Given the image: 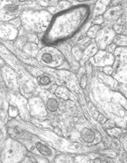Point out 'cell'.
I'll list each match as a JSON object with an SVG mask.
<instances>
[{
  "instance_id": "cell-1",
  "label": "cell",
  "mask_w": 127,
  "mask_h": 163,
  "mask_svg": "<svg viewBox=\"0 0 127 163\" xmlns=\"http://www.w3.org/2000/svg\"><path fill=\"white\" fill-rule=\"evenodd\" d=\"M116 78L120 81L121 89L127 96V48L120 51Z\"/></svg>"
},
{
  "instance_id": "cell-2",
  "label": "cell",
  "mask_w": 127,
  "mask_h": 163,
  "mask_svg": "<svg viewBox=\"0 0 127 163\" xmlns=\"http://www.w3.org/2000/svg\"><path fill=\"white\" fill-rule=\"evenodd\" d=\"M81 135H82V138L83 139L84 141L87 142V143H91L95 139V135L93 132L89 129H84L81 132Z\"/></svg>"
},
{
  "instance_id": "cell-3",
  "label": "cell",
  "mask_w": 127,
  "mask_h": 163,
  "mask_svg": "<svg viewBox=\"0 0 127 163\" xmlns=\"http://www.w3.org/2000/svg\"><path fill=\"white\" fill-rule=\"evenodd\" d=\"M59 107V103L54 99H50L48 102H47V108L50 112H55Z\"/></svg>"
},
{
  "instance_id": "cell-4",
  "label": "cell",
  "mask_w": 127,
  "mask_h": 163,
  "mask_svg": "<svg viewBox=\"0 0 127 163\" xmlns=\"http://www.w3.org/2000/svg\"><path fill=\"white\" fill-rule=\"evenodd\" d=\"M36 148L44 156H50V155H51V151L50 148L47 146H46V145H42V144L37 143L36 144Z\"/></svg>"
},
{
  "instance_id": "cell-5",
  "label": "cell",
  "mask_w": 127,
  "mask_h": 163,
  "mask_svg": "<svg viewBox=\"0 0 127 163\" xmlns=\"http://www.w3.org/2000/svg\"><path fill=\"white\" fill-rule=\"evenodd\" d=\"M42 60L46 63H50L52 61V56L50 53H45L42 55Z\"/></svg>"
},
{
  "instance_id": "cell-6",
  "label": "cell",
  "mask_w": 127,
  "mask_h": 163,
  "mask_svg": "<svg viewBox=\"0 0 127 163\" xmlns=\"http://www.w3.org/2000/svg\"><path fill=\"white\" fill-rule=\"evenodd\" d=\"M50 79L48 76H42V77L39 79V82L41 85H43V86H46L50 83Z\"/></svg>"
},
{
  "instance_id": "cell-7",
  "label": "cell",
  "mask_w": 127,
  "mask_h": 163,
  "mask_svg": "<svg viewBox=\"0 0 127 163\" xmlns=\"http://www.w3.org/2000/svg\"><path fill=\"white\" fill-rule=\"evenodd\" d=\"M94 163H100V161H99V159H96V160L94 161Z\"/></svg>"
}]
</instances>
